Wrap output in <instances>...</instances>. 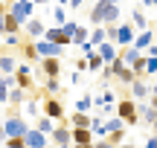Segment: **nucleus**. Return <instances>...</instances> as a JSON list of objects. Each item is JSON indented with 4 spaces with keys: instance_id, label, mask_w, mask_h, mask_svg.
I'll list each match as a JSON object with an SVG mask.
<instances>
[{
    "instance_id": "f257e3e1",
    "label": "nucleus",
    "mask_w": 157,
    "mask_h": 148,
    "mask_svg": "<svg viewBox=\"0 0 157 148\" xmlns=\"http://www.w3.org/2000/svg\"><path fill=\"white\" fill-rule=\"evenodd\" d=\"M117 3H111V0H99L96 3V9L90 12V20L93 23H111V20H117Z\"/></svg>"
},
{
    "instance_id": "f03ea898",
    "label": "nucleus",
    "mask_w": 157,
    "mask_h": 148,
    "mask_svg": "<svg viewBox=\"0 0 157 148\" xmlns=\"http://www.w3.org/2000/svg\"><path fill=\"white\" fill-rule=\"evenodd\" d=\"M117 113H119V119H122L125 125H137V119H140V113H137L131 99H122V102L117 105Z\"/></svg>"
},
{
    "instance_id": "7ed1b4c3",
    "label": "nucleus",
    "mask_w": 157,
    "mask_h": 148,
    "mask_svg": "<svg viewBox=\"0 0 157 148\" xmlns=\"http://www.w3.org/2000/svg\"><path fill=\"white\" fill-rule=\"evenodd\" d=\"M3 131H6V139L9 137H23V134H26V122H23L17 113H12L9 119L3 122Z\"/></svg>"
},
{
    "instance_id": "20e7f679",
    "label": "nucleus",
    "mask_w": 157,
    "mask_h": 148,
    "mask_svg": "<svg viewBox=\"0 0 157 148\" xmlns=\"http://www.w3.org/2000/svg\"><path fill=\"white\" fill-rule=\"evenodd\" d=\"M29 12H32V0H15V6H12V15H15L21 23H26Z\"/></svg>"
},
{
    "instance_id": "39448f33",
    "label": "nucleus",
    "mask_w": 157,
    "mask_h": 148,
    "mask_svg": "<svg viewBox=\"0 0 157 148\" xmlns=\"http://www.w3.org/2000/svg\"><path fill=\"white\" fill-rule=\"evenodd\" d=\"M47 142V134L41 131V128H26V134H23V145H44Z\"/></svg>"
},
{
    "instance_id": "423d86ee",
    "label": "nucleus",
    "mask_w": 157,
    "mask_h": 148,
    "mask_svg": "<svg viewBox=\"0 0 157 148\" xmlns=\"http://www.w3.org/2000/svg\"><path fill=\"white\" fill-rule=\"evenodd\" d=\"M35 50H38V55H58V52H61V44H52V41L41 38L38 44H35Z\"/></svg>"
},
{
    "instance_id": "0eeeda50",
    "label": "nucleus",
    "mask_w": 157,
    "mask_h": 148,
    "mask_svg": "<svg viewBox=\"0 0 157 148\" xmlns=\"http://www.w3.org/2000/svg\"><path fill=\"white\" fill-rule=\"evenodd\" d=\"M70 134H73V142H76V145H87V142H90V137H93L87 125H76Z\"/></svg>"
},
{
    "instance_id": "6e6552de",
    "label": "nucleus",
    "mask_w": 157,
    "mask_h": 148,
    "mask_svg": "<svg viewBox=\"0 0 157 148\" xmlns=\"http://www.w3.org/2000/svg\"><path fill=\"white\" fill-rule=\"evenodd\" d=\"M44 113L52 116V119H61V116H64V108H61L58 99H47V102H44Z\"/></svg>"
},
{
    "instance_id": "1a4fd4ad",
    "label": "nucleus",
    "mask_w": 157,
    "mask_h": 148,
    "mask_svg": "<svg viewBox=\"0 0 157 148\" xmlns=\"http://www.w3.org/2000/svg\"><path fill=\"white\" fill-rule=\"evenodd\" d=\"M41 67H44L47 76H58V58L56 55H44L41 58Z\"/></svg>"
},
{
    "instance_id": "9d476101",
    "label": "nucleus",
    "mask_w": 157,
    "mask_h": 148,
    "mask_svg": "<svg viewBox=\"0 0 157 148\" xmlns=\"http://www.w3.org/2000/svg\"><path fill=\"white\" fill-rule=\"evenodd\" d=\"M52 142L67 145V142H73V134H70L67 128H52Z\"/></svg>"
},
{
    "instance_id": "9b49d317",
    "label": "nucleus",
    "mask_w": 157,
    "mask_h": 148,
    "mask_svg": "<svg viewBox=\"0 0 157 148\" xmlns=\"http://www.w3.org/2000/svg\"><path fill=\"white\" fill-rule=\"evenodd\" d=\"M17 87H23V90H29L32 87V76H29V67H17Z\"/></svg>"
},
{
    "instance_id": "f8f14e48",
    "label": "nucleus",
    "mask_w": 157,
    "mask_h": 148,
    "mask_svg": "<svg viewBox=\"0 0 157 148\" xmlns=\"http://www.w3.org/2000/svg\"><path fill=\"white\" fill-rule=\"evenodd\" d=\"M131 38H134L131 26H119V29H117V41H119V44H131Z\"/></svg>"
},
{
    "instance_id": "ddd939ff",
    "label": "nucleus",
    "mask_w": 157,
    "mask_h": 148,
    "mask_svg": "<svg viewBox=\"0 0 157 148\" xmlns=\"http://www.w3.org/2000/svg\"><path fill=\"white\" fill-rule=\"evenodd\" d=\"M26 32L32 35V38H41V35H44V26H41V20H26Z\"/></svg>"
},
{
    "instance_id": "4468645a",
    "label": "nucleus",
    "mask_w": 157,
    "mask_h": 148,
    "mask_svg": "<svg viewBox=\"0 0 157 148\" xmlns=\"http://www.w3.org/2000/svg\"><path fill=\"white\" fill-rule=\"evenodd\" d=\"M99 55H102V61H113V58H117V50H113L111 44H102V52H99Z\"/></svg>"
},
{
    "instance_id": "2eb2a0df",
    "label": "nucleus",
    "mask_w": 157,
    "mask_h": 148,
    "mask_svg": "<svg viewBox=\"0 0 157 148\" xmlns=\"http://www.w3.org/2000/svg\"><path fill=\"white\" fill-rule=\"evenodd\" d=\"M0 70H3V73H12V70H15V58L12 55H0Z\"/></svg>"
},
{
    "instance_id": "dca6fc26",
    "label": "nucleus",
    "mask_w": 157,
    "mask_h": 148,
    "mask_svg": "<svg viewBox=\"0 0 157 148\" xmlns=\"http://www.w3.org/2000/svg\"><path fill=\"white\" fill-rule=\"evenodd\" d=\"M70 122H73V125H87L90 119H87V113H84V110H78L76 116H70Z\"/></svg>"
},
{
    "instance_id": "f3484780",
    "label": "nucleus",
    "mask_w": 157,
    "mask_h": 148,
    "mask_svg": "<svg viewBox=\"0 0 157 148\" xmlns=\"http://www.w3.org/2000/svg\"><path fill=\"white\" fill-rule=\"evenodd\" d=\"M9 102H15V105H21V102H23V87H17V90H12V93H9Z\"/></svg>"
},
{
    "instance_id": "a211bd4d",
    "label": "nucleus",
    "mask_w": 157,
    "mask_h": 148,
    "mask_svg": "<svg viewBox=\"0 0 157 148\" xmlns=\"http://www.w3.org/2000/svg\"><path fill=\"white\" fill-rule=\"evenodd\" d=\"M38 128H41L44 134H50V131H52V116H44V119L38 122Z\"/></svg>"
},
{
    "instance_id": "6ab92c4d",
    "label": "nucleus",
    "mask_w": 157,
    "mask_h": 148,
    "mask_svg": "<svg viewBox=\"0 0 157 148\" xmlns=\"http://www.w3.org/2000/svg\"><path fill=\"white\" fill-rule=\"evenodd\" d=\"M102 67V55H90V61H87V70H99Z\"/></svg>"
},
{
    "instance_id": "aec40b11",
    "label": "nucleus",
    "mask_w": 157,
    "mask_h": 148,
    "mask_svg": "<svg viewBox=\"0 0 157 148\" xmlns=\"http://www.w3.org/2000/svg\"><path fill=\"white\" fill-rule=\"evenodd\" d=\"M148 44H151V35L143 32V35H140V41H137V50H143V46H148Z\"/></svg>"
},
{
    "instance_id": "412c9836",
    "label": "nucleus",
    "mask_w": 157,
    "mask_h": 148,
    "mask_svg": "<svg viewBox=\"0 0 157 148\" xmlns=\"http://www.w3.org/2000/svg\"><path fill=\"white\" fill-rule=\"evenodd\" d=\"M134 96H140V99H143V96H146V87H143V84H140V81H134Z\"/></svg>"
},
{
    "instance_id": "4be33fe9",
    "label": "nucleus",
    "mask_w": 157,
    "mask_h": 148,
    "mask_svg": "<svg viewBox=\"0 0 157 148\" xmlns=\"http://www.w3.org/2000/svg\"><path fill=\"white\" fill-rule=\"evenodd\" d=\"M76 108H78V110H87V108H90V99H82V102H78Z\"/></svg>"
},
{
    "instance_id": "5701e85b",
    "label": "nucleus",
    "mask_w": 157,
    "mask_h": 148,
    "mask_svg": "<svg viewBox=\"0 0 157 148\" xmlns=\"http://www.w3.org/2000/svg\"><path fill=\"white\" fill-rule=\"evenodd\" d=\"M0 35H6V12L0 15Z\"/></svg>"
},
{
    "instance_id": "b1692460",
    "label": "nucleus",
    "mask_w": 157,
    "mask_h": 148,
    "mask_svg": "<svg viewBox=\"0 0 157 148\" xmlns=\"http://www.w3.org/2000/svg\"><path fill=\"white\" fill-rule=\"evenodd\" d=\"M0 142H6V131H3V128H0Z\"/></svg>"
},
{
    "instance_id": "393cba45",
    "label": "nucleus",
    "mask_w": 157,
    "mask_h": 148,
    "mask_svg": "<svg viewBox=\"0 0 157 148\" xmlns=\"http://www.w3.org/2000/svg\"><path fill=\"white\" fill-rule=\"evenodd\" d=\"M151 55H157V44H154V46H151Z\"/></svg>"
},
{
    "instance_id": "a878e982",
    "label": "nucleus",
    "mask_w": 157,
    "mask_h": 148,
    "mask_svg": "<svg viewBox=\"0 0 157 148\" xmlns=\"http://www.w3.org/2000/svg\"><path fill=\"white\" fill-rule=\"evenodd\" d=\"M3 12H6V6H3V3H0V15H3Z\"/></svg>"
},
{
    "instance_id": "bb28decb",
    "label": "nucleus",
    "mask_w": 157,
    "mask_h": 148,
    "mask_svg": "<svg viewBox=\"0 0 157 148\" xmlns=\"http://www.w3.org/2000/svg\"><path fill=\"white\" fill-rule=\"evenodd\" d=\"M154 99H157V84H154Z\"/></svg>"
},
{
    "instance_id": "cd10ccee",
    "label": "nucleus",
    "mask_w": 157,
    "mask_h": 148,
    "mask_svg": "<svg viewBox=\"0 0 157 148\" xmlns=\"http://www.w3.org/2000/svg\"><path fill=\"white\" fill-rule=\"evenodd\" d=\"M35 3H47V0H35Z\"/></svg>"
},
{
    "instance_id": "c85d7f7f",
    "label": "nucleus",
    "mask_w": 157,
    "mask_h": 148,
    "mask_svg": "<svg viewBox=\"0 0 157 148\" xmlns=\"http://www.w3.org/2000/svg\"><path fill=\"white\" fill-rule=\"evenodd\" d=\"M154 131H157V119H154Z\"/></svg>"
}]
</instances>
